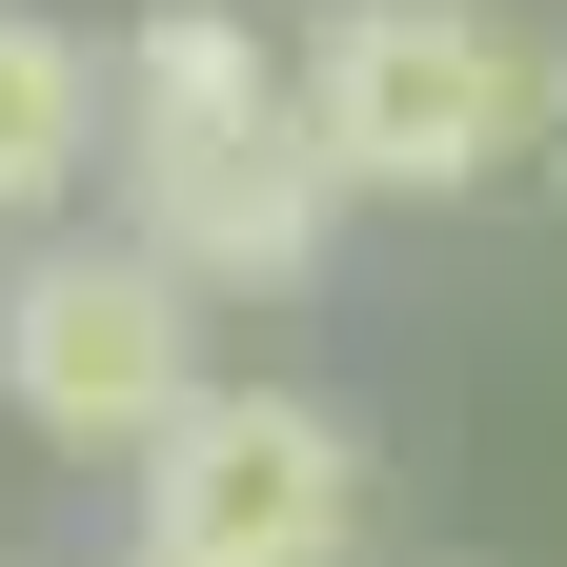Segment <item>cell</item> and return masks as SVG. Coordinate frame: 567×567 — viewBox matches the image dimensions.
<instances>
[{
  "instance_id": "1",
  "label": "cell",
  "mask_w": 567,
  "mask_h": 567,
  "mask_svg": "<svg viewBox=\"0 0 567 567\" xmlns=\"http://www.w3.org/2000/svg\"><path fill=\"white\" fill-rule=\"evenodd\" d=\"M122 82V244H163L203 305H284V284H324L344 244V163L305 142V61H264L244 0H142V21L102 41Z\"/></svg>"
},
{
  "instance_id": "2",
  "label": "cell",
  "mask_w": 567,
  "mask_h": 567,
  "mask_svg": "<svg viewBox=\"0 0 567 567\" xmlns=\"http://www.w3.org/2000/svg\"><path fill=\"white\" fill-rule=\"evenodd\" d=\"M284 61H305V142L344 163V203H466L547 163V61L486 0H324Z\"/></svg>"
},
{
  "instance_id": "3",
  "label": "cell",
  "mask_w": 567,
  "mask_h": 567,
  "mask_svg": "<svg viewBox=\"0 0 567 567\" xmlns=\"http://www.w3.org/2000/svg\"><path fill=\"white\" fill-rule=\"evenodd\" d=\"M224 385L203 365V284L163 244H21L0 264V405L41 425L61 466H163V425Z\"/></svg>"
},
{
  "instance_id": "4",
  "label": "cell",
  "mask_w": 567,
  "mask_h": 567,
  "mask_svg": "<svg viewBox=\"0 0 567 567\" xmlns=\"http://www.w3.org/2000/svg\"><path fill=\"white\" fill-rule=\"evenodd\" d=\"M142 486V547H203V567H344L365 547V425L305 405V385H203L163 425Z\"/></svg>"
},
{
  "instance_id": "5",
  "label": "cell",
  "mask_w": 567,
  "mask_h": 567,
  "mask_svg": "<svg viewBox=\"0 0 567 567\" xmlns=\"http://www.w3.org/2000/svg\"><path fill=\"white\" fill-rule=\"evenodd\" d=\"M102 142H122V82H102L61 21H21V0H0V224H41Z\"/></svg>"
},
{
  "instance_id": "6",
  "label": "cell",
  "mask_w": 567,
  "mask_h": 567,
  "mask_svg": "<svg viewBox=\"0 0 567 567\" xmlns=\"http://www.w3.org/2000/svg\"><path fill=\"white\" fill-rule=\"evenodd\" d=\"M547 183H567V61H547Z\"/></svg>"
},
{
  "instance_id": "7",
  "label": "cell",
  "mask_w": 567,
  "mask_h": 567,
  "mask_svg": "<svg viewBox=\"0 0 567 567\" xmlns=\"http://www.w3.org/2000/svg\"><path fill=\"white\" fill-rule=\"evenodd\" d=\"M122 567H203V547H122Z\"/></svg>"
}]
</instances>
